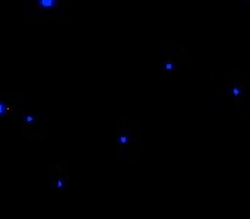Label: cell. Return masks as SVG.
I'll use <instances>...</instances> for the list:
<instances>
[{
  "label": "cell",
  "instance_id": "obj_6",
  "mask_svg": "<svg viewBox=\"0 0 250 219\" xmlns=\"http://www.w3.org/2000/svg\"><path fill=\"white\" fill-rule=\"evenodd\" d=\"M47 186L54 193H63L69 190L72 186L69 165L60 161L50 164L47 168Z\"/></svg>",
  "mask_w": 250,
  "mask_h": 219
},
{
  "label": "cell",
  "instance_id": "obj_2",
  "mask_svg": "<svg viewBox=\"0 0 250 219\" xmlns=\"http://www.w3.org/2000/svg\"><path fill=\"white\" fill-rule=\"evenodd\" d=\"M70 0H23L22 13L31 23H66L70 19Z\"/></svg>",
  "mask_w": 250,
  "mask_h": 219
},
{
  "label": "cell",
  "instance_id": "obj_4",
  "mask_svg": "<svg viewBox=\"0 0 250 219\" xmlns=\"http://www.w3.org/2000/svg\"><path fill=\"white\" fill-rule=\"evenodd\" d=\"M22 127V136L26 142H42L47 138V123L42 117L31 111L23 104L19 105L15 117Z\"/></svg>",
  "mask_w": 250,
  "mask_h": 219
},
{
  "label": "cell",
  "instance_id": "obj_1",
  "mask_svg": "<svg viewBox=\"0 0 250 219\" xmlns=\"http://www.w3.org/2000/svg\"><path fill=\"white\" fill-rule=\"evenodd\" d=\"M141 123L129 116H120L116 121V155L122 164L136 162L141 155Z\"/></svg>",
  "mask_w": 250,
  "mask_h": 219
},
{
  "label": "cell",
  "instance_id": "obj_5",
  "mask_svg": "<svg viewBox=\"0 0 250 219\" xmlns=\"http://www.w3.org/2000/svg\"><path fill=\"white\" fill-rule=\"evenodd\" d=\"M189 47L188 45H166L161 51L158 67L166 73H180L188 67Z\"/></svg>",
  "mask_w": 250,
  "mask_h": 219
},
{
  "label": "cell",
  "instance_id": "obj_7",
  "mask_svg": "<svg viewBox=\"0 0 250 219\" xmlns=\"http://www.w3.org/2000/svg\"><path fill=\"white\" fill-rule=\"evenodd\" d=\"M23 94L0 92V117H16Z\"/></svg>",
  "mask_w": 250,
  "mask_h": 219
},
{
  "label": "cell",
  "instance_id": "obj_3",
  "mask_svg": "<svg viewBox=\"0 0 250 219\" xmlns=\"http://www.w3.org/2000/svg\"><path fill=\"white\" fill-rule=\"evenodd\" d=\"M224 78L229 101L239 114L250 102V69H230Z\"/></svg>",
  "mask_w": 250,
  "mask_h": 219
}]
</instances>
